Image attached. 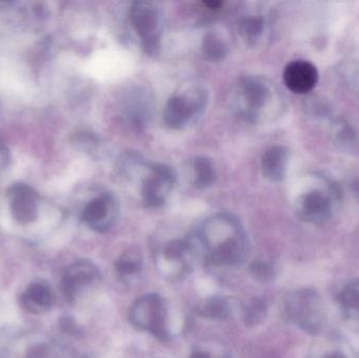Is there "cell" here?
<instances>
[{
    "mask_svg": "<svg viewBox=\"0 0 359 358\" xmlns=\"http://www.w3.org/2000/svg\"><path fill=\"white\" fill-rule=\"evenodd\" d=\"M200 237L211 265L236 266L244 262L246 241L234 219L225 216L211 219L203 227Z\"/></svg>",
    "mask_w": 359,
    "mask_h": 358,
    "instance_id": "cell-1",
    "label": "cell"
},
{
    "mask_svg": "<svg viewBox=\"0 0 359 358\" xmlns=\"http://www.w3.org/2000/svg\"><path fill=\"white\" fill-rule=\"evenodd\" d=\"M287 319L302 331L320 336L327 324V309L320 294L310 288L294 290L284 300Z\"/></svg>",
    "mask_w": 359,
    "mask_h": 358,
    "instance_id": "cell-2",
    "label": "cell"
},
{
    "mask_svg": "<svg viewBox=\"0 0 359 358\" xmlns=\"http://www.w3.org/2000/svg\"><path fill=\"white\" fill-rule=\"evenodd\" d=\"M0 358H65V354L44 332L15 329L0 336Z\"/></svg>",
    "mask_w": 359,
    "mask_h": 358,
    "instance_id": "cell-3",
    "label": "cell"
},
{
    "mask_svg": "<svg viewBox=\"0 0 359 358\" xmlns=\"http://www.w3.org/2000/svg\"><path fill=\"white\" fill-rule=\"evenodd\" d=\"M130 20L142 42L143 50L156 56L161 48L163 16L159 6L151 1H136L130 8Z\"/></svg>",
    "mask_w": 359,
    "mask_h": 358,
    "instance_id": "cell-4",
    "label": "cell"
},
{
    "mask_svg": "<svg viewBox=\"0 0 359 358\" xmlns=\"http://www.w3.org/2000/svg\"><path fill=\"white\" fill-rule=\"evenodd\" d=\"M130 319L139 329L149 331L159 340H168L165 305L157 294H147L137 300L130 309Z\"/></svg>",
    "mask_w": 359,
    "mask_h": 358,
    "instance_id": "cell-5",
    "label": "cell"
},
{
    "mask_svg": "<svg viewBox=\"0 0 359 358\" xmlns=\"http://www.w3.org/2000/svg\"><path fill=\"white\" fill-rule=\"evenodd\" d=\"M205 102V94L198 88L185 94L175 95L166 103L164 122L172 130H182L203 111Z\"/></svg>",
    "mask_w": 359,
    "mask_h": 358,
    "instance_id": "cell-6",
    "label": "cell"
},
{
    "mask_svg": "<svg viewBox=\"0 0 359 358\" xmlns=\"http://www.w3.org/2000/svg\"><path fill=\"white\" fill-rule=\"evenodd\" d=\"M236 92L238 111L250 121H257L261 118L262 111L271 98L269 86L257 77L242 78L238 82Z\"/></svg>",
    "mask_w": 359,
    "mask_h": 358,
    "instance_id": "cell-7",
    "label": "cell"
},
{
    "mask_svg": "<svg viewBox=\"0 0 359 358\" xmlns=\"http://www.w3.org/2000/svg\"><path fill=\"white\" fill-rule=\"evenodd\" d=\"M176 183V174L168 166L157 164L143 179L142 198L147 207L159 208L165 204Z\"/></svg>",
    "mask_w": 359,
    "mask_h": 358,
    "instance_id": "cell-8",
    "label": "cell"
},
{
    "mask_svg": "<svg viewBox=\"0 0 359 358\" xmlns=\"http://www.w3.org/2000/svg\"><path fill=\"white\" fill-rule=\"evenodd\" d=\"M84 222L97 233L111 230L119 218V203L111 193H102L95 198L84 208Z\"/></svg>",
    "mask_w": 359,
    "mask_h": 358,
    "instance_id": "cell-9",
    "label": "cell"
},
{
    "mask_svg": "<svg viewBox=\"0 0 359 358\" xmlns=\"http://www.w3.org/2000/svg\"><path fill=\"white\" fill-rule=\"evenodd\" d=\"M295 209L299 220L309 224H323L332 216L333 200L326 191L313 189L299 198Z\"/></svg>",
    "mask_w": 359,
    "mask_h": 358,
    "instance_id": "cell-10",
    "label": "cell"
},
{
    "mask_svg": "<svg viewBox=\"0 0 359 358\" xmlns=\"http://www.w3.org/2000/svg\"><path fill=\"white\" fill-rule=\"evenodd\" d=\"M99 279L98 269L88 261H79L69 265L62 277V291L65 298L74 302Z\"/></svg>",
    "mask_w": 359,
    "mask_h": 358,
    "instance_id": "cell-11",
    "label": "cell"
},
{
    "mask_svg": "<svg viewBox=\"0 0 359 358\" xmlns=\"http://www.w3.org/2000/svg\"><path fill=\"white\" fill-rule=\"evenodd\" d=\"M285 85L294 94L306 95L312 92L318 82V71L313 63L295 60L286 65L283 74Z\"/></svg>",
    "mask_w": 359,
    "mask_h": 358,
    "instance_id": "cell-12",
    "label": "cell"
},
{
    "mask_svg": "<svg viewBox=\"0 0 359 358\" xmlns=\"http://www.w3.org/2000/svg\"><path fill=\"white\" fill-rule=\"evenodd\" d=\"M21 306L32 315H43L52 308L54 294L46 281L32 282L21 296Z\"/></svg>",
    "mask_w": 359,
    "mask_h": 358,
    "instance_id": "cell-13",
    "label": "cell"
},
{
    "mask_svg": "<svg viewBox=\"0 0 359 358\" xmlns=\"http://www.w3.org/2000/svg\"><path fill=\"white\" fill-rule=\"evenodd\" d=\"M308 358H359L358 351L344 338L327 336L313 343Z\"/></svg>",
    "mask_w": 359,
    "mask_h": 358,
    "instance_id": "cell-14",
    "label": "cell"
},
{
    "mask_svg": "<svg viewBox=\"0 0 359 358\" xmlns=\"http://www.w3.org/2000/svg\"><path fill=\"white\" fill-rule=\"evenodd\" d=\"M289 151L283 145H276L266 151L262 158L263 174L270 182L278 183L284 180L288 168Z\"/></svg>",
    "mask_w": 359,
    "mask_h": 358,
    "instance_id": "cell-15",
    "label": "cell"
},
{
    "mask_svg": "<svg viewBox=\"0 0 359 358\" xmlns=\"http://www.w3.org/2000/svg\"><path fill=\"white\" fill-rule=\"evenodd\" d=\"M337 303L346 321L359 327V280L350 282L341 290Z\"/></svg>",
    "mask_w": 359,
    "mask_h": 358,
    "instance_id": "cell-16",
    "label": "cell"
},
{
    "mask_svg": "<svg viewBox=\"0 0 359 358\" xmlns=\"http://www.w3.org/2000/svg\"><path fill=\"white\" fill-rule=\"evenodd\" d=\"M13 214L19 222H32L36 218V204L33 193L27 188H19L13 200Z\"/></svg>",
    "mask_w": 359,
    "mask_h": 358,
    "instance_id": "cell-17",
    "label": "cell"
},
{
    "mask_svg": "<svg viewBox=\"0 0 359 358\" xmlns=\"http://www.w3.org/2000/svg\"><path fill=\"white\" fill-rule=\"evenodd\" d=\"M132 95L130 98L126 99V118L132 121L135 126H142L149 119V98L144 95L139 94Z\"/></svg>",
    "mask_w": 359,
    "mask_h": 358,
    "instance_id": "cell-18",
    "label": "cell"
},
{
    "mask_svg": "<svg viewBox=\"0 0 359 358\" xmlns=\"http://www.w3.org/2000/svg\"><path fill=\"white\" fill-rule=\"evenodd\" d=\"M192 167H194V184L196 188L206 189L215 183V168L210 159L204 156L196 157Z\"/></svg>",
    "mask_w": 359,
    "mask_h": 358,
    "instance_id": "cell-19",
    "label": "cell"
},
{
    "mask_svg": "<svg viewBox=\"0 0 359 358\" xmlns=\"http://www.w3.org/2000/svg\"><path fill=\"white\" fill-rule=\"evenodd\" d=\"M231 309V304L225 298H212L203 301L196 311L200 317L222 321L229 317Z\"/></svg>",
    "mask_w": 359,
    "mask_h": 358,
    "instance_id": "cell-20",
    "label": "cell"
},
{
    "mask_svg": "<svg viewBox=\"0 0 359 358\" xmlns=\"http://www.w3.org/2000/svg\"><path fill=\"white\" fill-rule=\"evenodd\" d=\"M203 50L207 58L212 61L223 60L227 56L226 42L215 33H208L203 38Z\"/></svg>",
    "mask_w": 359,
    "mask_h": 358,
    "instance_id": "cell-21",
    "label": "cell"
},
{
    "mask_svg": "<svg viewBox=\"0 0 359 358\" xmlns=\"http://www.w3.org/2000/svg\"><path fill=\"white\" fill-rule=\"evenodd\" d=\"M268 305L264 298H255L248 303L244 310V322L248 327H255L263 323L267 317Z\"/></svg>",
    "mask_w": 359,
    "mask_h": 358,
    "instance_id": "cell-22",
    "label": "cell"
},
{
    "mask_svg": "<svg viewBox=\"0 0 359 358\" xmlns=\"http://www.w3.org/2000/svg\"><path fill=\"white\" fill-rule=\"evenodd\" d=\"M265 22L261 16H249L240 25V33L243 39L249 44H255L261 37Z\"/></svg>",
    "mask_w": 359,
    "mask_h": 358,
    "instance_id": "cell-23",
    "label": "cell"
},
{
    "mask_svg": "<svg viewBox=\"0 0 359 358\" xmlns=\"http://www.w3.org/2000/svg\"><path fill=\"white\" fill-rule=\"evenodd\" d=\"M141 260L137 254H124L116 263V269L118 273L124 277H130V275H137L141 270Z\"/></svg>",
    "mask_w": 359,
    "mask_h": 358,
    "instance_id": "cell-24",
    "label": "cell"
},
{
    "mask_svg": "<svg viewBox=\"0 0 359 358\" xmlns=\"http://www.w3.org/2000/svg\"><path fill=\"white\" fill-rule=\"evenodd\" d=\"M250 275H252L253 279L261 283H269L274 279L276 271L273 267L268 263L263 262V261H255L250 265Z\"/></svg>",
    "mask_w": 359,
    "mask_h": 358,
    "instance_id": "cell-25",
    "label": "cell"
},
{
    "mask_svg": "<svg viewBox=\"0 0 359 358\" xmlns=\"http://www.w3.org/2000/svg\"><path fill=\"white\" fill-rule=\"evenodd\" d=\"M190 358H213L211 357V354H209L208 352H204V351H196V352L192 353L191 357Z\"/></svg>",
    "mask_w": 359,
    "mask_h": 358,
    "instance_id": "cell-26",
    "label": "cell"
},
{
    "mask_svg": "<svg viewBox=\"0 0 359 358\" xmlns=\"http://www.w3.org/2000/svg\"><path fill=\"white\" fill-rule=\"evenodd\" d=\"M353 189L354 193H355V195H358V198L359 199V179L358 180H356L355 182H354Z\"/></svg>",
    "mask_w": 359,
    "mask_h": 358,
    "instance_id": "cell-27",
    "label": "cell"
}]
</instances>
